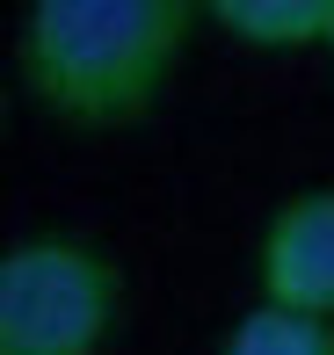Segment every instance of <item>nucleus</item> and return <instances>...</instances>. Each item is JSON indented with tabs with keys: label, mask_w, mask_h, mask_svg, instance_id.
Listing matches in <instances>:
<instances>
[{
	"label": "nucleus",
	"mask_w": 334,
	"mask_h": 355,
	"mask_svg": "<svg viewBox=\"0 0 334 355\" xmlns=\"http://www.w3.org/2000/svg\"><path fill=\"white\" fill-rule=\"evenodd\" d=\"M254 283L262 304L334 319V189H298L269 211L254 239Z\"/></svg>",
	"instance_id": "obj_3"
},
{
	"label": "nucleus",
	"mask_w": 334,
	"mask_h": 355,
	"mask_svg": "<svg viewBox=\"0 0 334 355\" xmlns=\"http://www.w3.org/2000/svg\"><path fill=\"white\" fill-rule=\"evenodd\" d=\"M218 355H334V319H306L283 304H254L233 319Z\"/></svg>",
	"instance_id": "obj_5"
},
{
	"label": "nucleus",
	"mask_w": 334,
	"mask_h": 355,
	"mask_svg": "<svg viewBox=\"0 0 334 355\" xmlns=\"http://www.w3.org/2000/svg\"><path fill=\"white\" fill-rule=\"evenodd\" d=\"M189 29V0H37L15 29V80L73 131H124L167 94Z\"/></svg>",
	"instance_id": "obj_1"
},
{
	"label": "nucleus",
	"mask_w": 334,
	"mask_h": 355,
	"mask_svg": "<svg viewBox=\"0 0 334 355\" xmlns=\"http://www.w3.org/2000/svg\"><path fill=\"white\" fill-rule=\"evenodd\" d=\"M211 22L247 51H334V0H211Z\"/></svg>",
	"instance_id": "obj_4"
},
{
	"label": "nucleus",
	"mask_w": 334,
	"mask_h": 355,
	"mask_svg": "<svg viewBox=\"0 0 334 355\" xmlns=\"http://www.w3.org/2000/svg\"><path fill=\"white\" fill-rule=\"evenodd\" d=\"M124 319V268L94 239L37 232L0 254V355H102Z\"/></svg>",
	"instance_id": "obj_2"
}]
</instances>
